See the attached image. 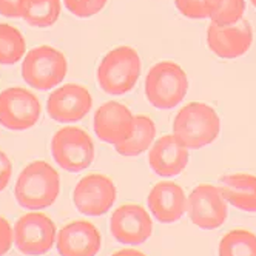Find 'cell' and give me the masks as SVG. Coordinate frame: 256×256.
Returning <instances> with one entry per match:
<instances>
[{
  "mask_svg": "<svg viewBox=\"0 0 256 256\" xmlns=\"http://www.w3.org/2000/svg\"><path fill=\"white\" fill-rule=\"evenodd\" d=\"M221 130V120L214 108L202 102L182 106L173 122V136L188 150H198L212 144Z\"/></svg>",
  "mask_w": 256,
  "mask_h": 256,
  "instance_id": "7a4b0ae2",
  "label": "cell"
},
{
  "mask_svg": "<svg viewBox=\"0 0 256 256\" xmlns=\"http://www.w3.org/2000/svg\"><path fill=\"white\" fill-rule=\"evenodd\" d=\"M148 162L152 170L160 178L178 176L188 164V148L173 134H166L153 144Z\"/></svg>",
  "mask_w": 256,
  "mask_h": 256,
  "instance_id": "2e32d148",
  "label": "cell"
},
{
  "mask_svg": "<svg viewBox=\"0 0 256 256\" xmlns=\"http://www.w3.org/2000/svg\"><path fill=\"white\" fill-rule=\"evenodd\" d=\"M178 11L188 19H207L208 8L206 0H174Z\"/></svg>",
  "mask_w": 256,
  "mask_h": 256,
  "instance_id": "d4e9b609",
  "label": "cell"
},
{
  "mask_svg": "<svg viewBox=\"0 0 256 256\" xmlns=\"http://www.w3.org/2000/svg\"><path fill=\"white\" fill-rule=\"evenodd\" d=\"M148 207L159 222H176L187 212V198L180 186L172 180H162L148 193Z\"/></svg>",
  "mask_w": 256,
  "mask_h": 256,
  "instance_id": "e0dca14e",
  "label": "cell"
},
{
  "mask_svg": "<svg viewBox=\"0 0 256 256\" xmlns=\"http://www.w3.org/2000/svg\"><path fill=\"white\" fill-rule=\"evenodd\" d=\"M26 50L22 32L6 24H0V64L14 65L19 62Z\"/></svg>",
  "mask_w": 256,
  "mask_h": 256,
  "instance_id": "7402d4cb",
  "label": "cell"
},
{
  "mask_svg": "<svg viewBox=\"0 0 256 256\" xmlns=\"http://www.w3.org/2000/svg\"><path fill=\"white\" fill-rule=\"evenodd\" d=\"M102 246V236L94 224L72 221L60 228L56 247L60 256H96Z\"/></svg>",
  "mask_w": 256,
  "mask_h": 256,
  "instance_id": "9a60e30c",
  "label": "cell"
},
{
  "mask_svg": "<svg viewBox=\"0 0 256 256\" xmlns=\"http://www.w3.org/2000/svg\"><path fill=\"white\" fill-rule=\"evenodd\" d=\"M142 70L138 51L132 46H118L106 52L98 68L99 86L108 94H125L136 85Z\"/></svg>",
  "mask_w": 256,
  "mask_h": 256,
  "instance_id": "3957f363",
  "label": "cell"
},
{
  "mask_svg": "<svg viewBox=\"0 0 256 256\" xmlns=\"http://www.w3.org/2000/svg\"><path fill=\"white\" fill-rule=\"evenodd\" d=\"M68 72V62L64 52L48 46L32 48L22 64L24 80L38 91H48L58 86Z\"/></svg>",
  "mask_w": 256,
  "mask_h": 256,
  "instance_id": "5b68a950",
  "label": "cell"
},
{
  "mask_svg": "<svg viewBox=\"0 0 256 256\" xmlns=\"http://www.w3.org/2000/svg\"><path fill=\"white\" fill-rule=\"evenodd\" d=\"M14 241V230L4 216H0V256L10 252Z\"/></svg>",
  "mask_w": 256,
  "mask_h": 256,
  "instance_id": "484cf974",
  "label": "cell"
},
{
  "mask_svg": "<svg viewBox=\"0 0 256 256\" xmlns=\"http://www.w3.org/2000/svg\"><path fill=\"white\" fill-rule=\"evenodd\" d=\"M114 182L105 174L93 173L84 176L74 188L72 200L76 208L86 216H102L116 202Z\"/></svg>",
  "mask_w": 256,
  "mask_h": 256,
  "instance_id": "30bf717a",
  "label": "cell"
},
{
  "mask_svg": "<svg viewBox=\"0 0 256 256\" xmlns=\"http://www.w3.org/2000/svg\"><path fill=\"white\" fill-rule=\"evenodd\" d=\"M112 256H145V254L136 248H122V250H118L116 253H113Z\"/></svg>",
  "mask_w": 256,
  "mask_h": 256,
  "instance_id": "f1b7e54d",
  "label": "cell"
},
{
  "mask_svg": "<svg viewBox=\"0 0 256 256\" xmlns=\"http://www.w3.org/2000/svg\"><path fill=\"white\" fill-rule=\"evenodd\" d=\"M24 0H0V16L4 17H22Z\"/></svg>",
  "mask_w": 256,
  "mask_h": 256,
  "instance_id": "4316f807",
  "label": "cell"
},
{
  "mask_svg": "<svg viewBox=\"0 0 256 256\" xmlns=\"http://www.w3.org/2000/svg\"><path fill=\"white\" fill-rule=\"evenodd\" d=\"M42 113L39 99L25 88H6L0 93V124L12 132H24L38 124Z\"/></svg>",
  "mask_w": 256,
  "mask_h": 256,
  "instance_id": "ba28073f",
  "label": "cell"
},
{
  "mask_svg": "<svg viewBox=\"0 0 256 256\" xmlns=\"http://www.w3.org/2000/svg\"><path fill=\"white\" fill-rule=\"evenodd\" d=\"M66 10L80 19H88L104 10L106 0H64Z\"/></svg>",
  "mask_w": 256,
  "mask_h": 256,
  "instance_id": "cb8c5ba5",
  "label": "cell"
},
{
  "mask_svg": "<svg viewBox=\"0 0 256 256\" xmlns=\"http://www.w3.org/2000/svg\"><path fill=\"white\" fill-rule=\"evenodd\" d=\"M58 238L52 219L44 213L32 212L22 214L14 226V244L26 256L48 253Z\"/></svg>",
  "mask_w": 256,
  "mask_h": 256,
  "instance_id": "52a82bcc",
  "label": "cell"
},
{
  "mask_svg": "<svg viewBox=\"0 0 256 256\" xmlns=\"http://www.w3.org/2000/svg\"><path fill=\"white\" fill-rule=\"evenodd\" d=\"M250 2H252V5H253V6L256 8V0H250Z\"/></svg>",
  "mask_w": 256,
  "mask_h": 256,
  "instance_id": "f546056e",
  "label": "cell"
},
{
  "mask_svg": "<svg viewBox=\"0 0 256 256\" xmlns=\"http://www.w3.org/2000/svg\"><path fill=\"white\" fill-rule=\"evenodd\" d=\"M218 187L233 207L256 213V176L247 173L227 174L219 179Z\"/></svg>",
  "mask_w": 256,
  "mask_h": 256,
  "instance_id": "ac0fdd59",
  "label": "cell"
},
{
  "mask_svg": "<svg viewBox=\"0 0 256 256\" xmlns=\"http://www.w3.org/2000/svg\"><path fill=\"white\" fill-rule=\"evenodd\" d=\"M91 106H93L91 93L79 84H66L54 90L46 100L50 118L62 124L84 119L90 113Z\"/></svg>",
  "mask_w": 256,
  "mask_h": 256,
  "instance_id": "8fae6325",
  "label": "cell"
},
{
  "mask_svg": "<svg viewBox=\"0 0 256 256\" xmlns=\"http://www.w3.org/2000/svg\"><path fill=\"white\" fill-rule=\"evenodd\" d=\"M51 153L58 166L70 173L86 170L94 159V144L79 126H64L51 139Z\"/></svg>",
  "mask_w": 256,
  "mask_h": 256,
  "instance_id": "8992f818",
  "label": "cell"
},
{
  "mask_svg": "<svg viewBox=\"0 0 256 256\" xmlns=\"http://www.w3.org/2000/svg\"><path fill=\"white\" fill-rule=\"evenodd\" d=\"M59 192V173L48 162L34 160L17 178L14 196L20 207L28 210H40L56 202Z\"/></svg>",
  "mask_w": 256,
  "mask_h": 256,
  "instance_id": "6da1fadb",
  "label": "cell"
},
{
  "mask_svg": "<svg viewBox=\"0 0 256 256\" xmlns=\"http://www.w3.org/2000/svg\"><path fill=\"white\" fill-rule=\"evenodd\" d=\"M60 0H24V20L36 28H46L58 22Z\"/></svg>",
  "mask_w": 256,
  "mask_h": 256,
  "instance_id": "ffe728a7",
  "label": "cell"
},
{
  "mask_svg": "<svg viewBox=\"0 0 256 256\" xmlns=\"http://www.w3.org/2000/svg\"><path fill=\"white\" fill-rule=\"evenodd\" d=\"M133 125V113L125 105L114 100L100 105L93 119L96 136L106 144L114 145V147L132 134Z\"/></svg>",
  "mask_w": 256,
  "mask_h": 256,
  "instance_id": "5bb4252c",
  "label": "cell"
},
{
  "mask_svg": "<svg viewBox=\"0 0 256 256\" xmlns=\"http://www.w3.org/2000/svg\"><path fill=\"white\" fill-rule=\"evenodd\" d=\"M208 48L222 59L241 58L253 44V30L247 20H240L234 25L219 26L210 24L207 28Z\"/></svg>",
  "mask_w": 256,
  "mask_h": 256,
  "instance_id": "4fadbf2b",
  "label": "cell"
},
{
  "mask_svg": "<svg viewBox=\"0 0 256 256\" xmlns=\"http://www.w3.org/2000/svg\"><path fill=\"white\" fill-rule=\"evenodd\" d=\"M219 256H256V234L244 228L226 233L219 242Z\"/></svg>",
  "mask_w": 256,
  "mask_h": 256,
  "instance_id": "44dd1931",
  "label": "cell"
},
{
  "mask_svg": "<svg viewBox=\"0 0 256 256\" xmlns=\"http://www.w3.org/2000/svg\"><path fill=\"white\" fill-rule=\"evenodd\" d=\"M206 2L212 24L228 26L242 20L246 0H206Z\"/></svg>",
  "mask_w": 256,
  "mask_h": 256,
  "instance_id": "603a6c76",
  "label": "cell"
},
{
  "mask_svg": "<svg viewBox=\"0 0 256 256\" xmlns=\"http://www.w3.org/2000/svg\"><path fill=\"white\" fill-rule=\"evenodd\" d=\"M190 221L202 230L219 228L227 219V200L218 186L200 184L194 187L187 200Z\"/></svg>",
  "mask_w": 256,
  "mask_h": 256,
  "instance_id": "9c48e42d",
  "label": "cell"
},
{
  "mask_svg": "<svg viewBox=\"0 0 256 256\" xmlns=\"http://www.w3.org/2000/svg\"><path fill=\"white\" fill-rule=\"evenodd\" d=\"M188 91V79L180 65L164 60L153 65L145 79V94L159 110L174 108Z\"/></svg>",
  "mask_w": 256,
  "mask_h": 256,
  "instance_id": "277c9868",
  "label": "cell"
},
{
  "mask_svg": "<svg viewBox=\"0 0 256 256\" xmlns=\"http://www.w3.org/2000/svg\"><path fill=\"white\" fill-rule=\"evenodd\" d=\"M156 138V125L148 116H134L133 132L124 142L116 145V152L122 156H138L150 148Z\"/></svg>",
  "mask_w": 256,
  "mask_h": 256,
  "instance_id": "d6986e66",
  "label": "cell"
},
{
  "mask_svg": "<svg viewBox=\"0 0 256 256\" xmlns=\"http://www.w3.org/2000/svg\"><path fill=\"white\" fill-rule=\"evenodd\" d=\"M112 234L122 244H142L153 233V221L148 212L139 204H125L116 208L110 221Z\"/></svg>",
  "mask_w": 256,
  "mask_h": 256,
  "instance_id": "7c38bea8",
  "label": "cell"
},
{
  "mask_svg": "<svg viewBox=\"0 0 256 256\" xmlns=\"http://www.w3.org/2000/svg\"><path fill=\"white\" fill-rule=\"evenodd\" d=\"M11 174H12V164L6 156V153L0 150V192H4L8 187Z\"/></svg>",
  "mask_w": 256,
  "mask_h": 256,
  "instance_id": "83f0119b",
  "label": "cell"
}]
</instances>
